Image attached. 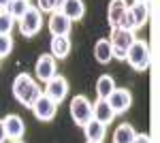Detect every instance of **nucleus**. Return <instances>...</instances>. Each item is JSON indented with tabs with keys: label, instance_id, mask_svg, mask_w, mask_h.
<instances>
[{
	"label": "nucleus",
	"instance_id": "f257e3e1",
	"mask_svg": "<svg viewBox=\"0 0 160 143\" xmlns=\"http://www.w3.org/2000/svg\"><path fill=\"white\" fill-rule=\"evenodd\" d=\"M13 96H15V100L22 103L24 107L32 109V105L37 103V98L41 96V88H38V84L30 75L22 73V75H17L15 81H13Z\"/></svg>",
	"mask_w": 160,
	"mask_h": 143
},
{
	"label": "nucleus",
	"instance_id": "f03ea898",
	"mask_svg": "<svg viewBox=\"0 0 160 143\" xmlns=\"http://www.w3.org/2000/svg\"><path fill=\"white\" fill-rule=\"evenodd\" d=\"M126 60H128V64H130L135 71H139V73L148 71V66H149V47H148V43L137 38L135 43H132V47L128 49Z\"/></svg>",
	"mask_w": 160,
	"mask_h": 143
},
{
	"label": "nucleus",
	"instance_id": "7ed1b4c3",
	"mask_svg": "<svg viewBox=\"0 0 160 143\" xmlns=\"http://www.w3.org/2000/svg\"><path fill=\"white\" fill-rule=\"evenodd\" d=\"M71 118L77 126H86L88 122L94 118V107L90 105V100L86 96L79 94L71 100Z\"/></svg>",
	"mask_w": 160,
	"mask_h": 143
},
{
	"label": "nucleus",
	"instance_id": "20e7f679",
	"mask_svg": "<svg viewBox=\"0 0 160 143\" xmlns=\"http://www.w3.org/2000/svg\"><path fill=\"white\" fill-rule=\"evenodd\" d=\"M41 26H43V17H41L38 7H30V9L24 13V17L19 19V32H22L26 38H30V36H34V34L41 32Z\"/></svg>",
	"mask_w": 160,
	"mask_h": 143
},
{
	"label": "nucleus",
	"instance_id": "39448f33",
	"mask_svg": "<svg viewBox=\"0 0 160 143\" xmlns=\"http://www.w3.org/2000/svg\"><path fill=\"white\" fill-rule=\"evenodd\" d=\"M56 109H58V103L51 100L47 94H41L37 98V103L32 105V113L38 122H51L56 118Z\"/></svg>",
	"mask_w": 160,
	"mask_h": 143
},
{
	"label": "nucleus",
	"instance_id": "423d86ee",
	"mask_svg": "<svg viewBox=\"0 0 160 143\" xmlns=\"http://www.w3.org/2000/svg\"><path fill=\"white\" fill-rule=\"evenodd\" d=\"M107 103H109V107L115 111V115H118V113H126V111L130 109V105H132V94H130L126 88H115L109 94Z\"/></svg>",
	"mask_w": 160,
	"mask_h": 143
},
{
	"label": "nucleus",
	"instance_id": "0eeeda50",
	"mask_svg": "<svg viewBox=\"0 0 160 143\" xmlns=\"http://www.w3.org/2000/svg\"><path fill=\"white\" fill-rule=\"evenodd\" d=\"M34 73H37L38 81H49L56 77V58L51 56V54H43V56H38L37 64H34Z\"/></svg>",
	"mask_w": 160,
	"mask_h": 143
},
{
	"label": "nucleus",
	"instance_id": "6e6552de",
	"mask_svg": "<svg viewBox=\"0 0 160 143\" xmlns=\"http://www.w3.org/2000/svg\"><path fill=\"white\" fill-rule=\"evenodd\" d=\"M66 92H68V81L64 77H60V75H56L53 79H49L45 84V94L56 103H62L66 98Z\"/></svg>",
	"mask_w": 160,
	"mask_h": 143
},
{
	"label": "nucleus",
	"instance_id": "1a4fd4ad",
	"mask_svg": "<svg viewBox=\"0 0 160 143\" xmlns=\"http://www.w3.org/2000/svg\"><path fill=\"white\" fill-rule=\"evenodd\" d=\"M71 28H73V22H71L62 11H53L51 13V17H49V32H51V36H68Z\"/></svg>",
	"mask_w": 160,
	"mask_h": 143
},
{
	"label": "nucleus",
	"instance_id": "9d476101",
	"mask_svg": "<svg viewBox=\"0 0 160 143\" xmlns=\"http://www.w3.org/2000/svg\"><path fill=\"white\" fill-rule=\"evenodd\" d=\"M111 45L113 49H120V51H126L128 54V49L132 47V43H135V32L132 30H124V28H113V32H111Z\"/></svg>",
	"mask_w": 160,
	"mask_h": 143
},
{
	"label": "nucleus",
	"instance_id": "9b49d317",
	"mask_svg": "<svg viewBox=\"0 0 160 143\" xmlns=\"http://www.w3.org/2000/svg\"><path fill=\"white\" fill-rule=\"evenodd\" d=\"M4 122V130H7V137L9 139H13V141H19L22 137H24V120L19 118V115H15V113H9L7 118L2 120Z\"/></svg>",
	"mask_w": 160,
	"mask_h": 143
},
{
	"label": "nucleus",
	"instance_id": "f8f14e48",
	"mask_svg": "<svg viewBox=\"0 0 160 143\" xmlns=\"http://www.w3.org/2000/svg\"><path fill=\"white\" fill-rule=\"evenodd\" d=\"M60 11L71 19V22H79L86 15V7L81 0H64V4L60 7Z\"/></svg>",
	"mask_w": 160,
	"mask_h": 143
},
{
	"label": "nucleus",
	"instance_id": "ddd939ff",
	"mask_svg": "<svg viewBox=\"0 0 160 143\" xmlns=\"http://www.w3.org/2000/svg\"><path fill=\"white\" fill-rule=\"evenodd\" d=\"M49 49L53 58H66L68 51H71V38L68 36H51L49 41Z\"/></svg>",
	"mask_w": 160,
	"mask_h": 143
},
{
	"label": "nucleus",
	"instance_id": "4468645a",
	"mask_svg": "<svg viewBox=\"0 0 160 143\" xmlns=\"http://www.w3.org/2000/svg\"><path fill=\"white\" fill-rule=\"evenodd\" d=\"M94 56H96V62L98 64H109L111 58H113V45H111L109 38H100L94 45Z\"/></svg>",
	"mask_w": 160,
	"mask_h": 143
},
{
	"label": "nucleus",
	"instance_id": "2eb2a0df",
	"mask_svg": "<svg viewBox=\"0 0 160 143\" xmlns=\"http://www.w3.org/2000/svg\"><path fill=\"white\" fill-rule=\"evenodd\" d=\"M92 107H94V120H98L100 124H105V126L111 124V120L115 118V111L109 107V103H107V100H100V98H98Z\"/></svg>",
	"mask_w": 160,
	"mask_h": 143
},
{
	"label": "nucleus",
	"instance_id": "dca6fc26",
	"mask_svg": "<svg viewBox=\"0 0 160 143\" xmlns=\"http://www.w3.org/2000/svg\"><path fill=\"white\" fill-rule=\"evenodd\" d=\"M83 132H86V139L88 141H96L100 143L102 139H105V132H107V128H105V124H100L98 120H90L86 126H83Z\"/></svg>",
	"mask_w": 160,
	"mask_h": 143
},
{
	"label": "nucleus",
	"instance_id": "f3484780",
	"mask_svg": "<svg viewBox=\"0 0 160 143\" xmlns=\"http://www.w3.org/2000/svg\"><path fill=\"white\" fill-rule=\"evenodd\" d=\"M126 0H111L109 2V11H107V17H109V24L113 28H118L120 24V19H122V15L126 13Z\"/></svg>",
	"mask_w": 160,
	"mask_h": 143
},
{
	"label": "nucleus",
	"instance_id": "a211bd4d",
	"mask_svg": "<svg viewBox=\"0 0 160 143\" xmlns=\"http://www.w3.org/2000/svg\"><path fill=\"white\" fill-rule=\"evenodd\" d=\"M113 90H115L113 77H111V75H100L98 81H96V96H98L100 100H107Z\"/></svg>",
	"mask_w": 160,
	"mask_h": 143
},
{
	"label": "nucleus",
	"instance_id": "6ab92c4d",
	"mask_svg": "<svg viewBox=\"0 0 160 143\" xmlns=\"http://www.w3.org/2000/svg\"><path fill=\"white\" fill-rule=\"evenodd\" d=\"M137 137L132 124H120L113 132V143H132Z\"/></svg>",
	"mask_w": 160,
	"mask_h": 143
},
{
	"label": "nucleus",
	"instance_id": "aec40b11",
	"mask_svg": "<svg viewBox=\"0 0 160 143\" xmlns=\"http://www.w3.org/2000/svg\"><path fill=\"white\" fill-rule=\"evenodd\" d=\"M28 9H30L28 0H11V2L7 4V9H4V11L9 13L13 19H17V22H19V19L24 17V13L28 11Z\"/></svg>",
	"mask_w": 160,
	"mask_h": 143
},
{
	"label": "nucleus",
	"instance_id": "412c9836",
	"mask_svg": "<svg viewBox=\"0 0 160 143\" xmlns=\"http://www.w3.org/2000/svg\"><path fill=\"white\" fill-rule=\"evenodd\" d=\"M130 9H132V15H135V24H137V28H141V26L148 24V17H149L148 4H139V2H135Z\"/></svg>",
	"mask_w": 160,
	"mask_h": 143
},
{
	"label": "nucleus",
	"instance_id": "4be33fe9",
	"mask_svg": "<svg viewBox=\"0 0 160 143\" xmlns=\"http://www.w3.org/2000/svg\"><path fill=\"white\" fill-rule=\"evenodd\" d=\"M118 28H124V30H132V32L137 30L135 15H132V9H130V7H128V9H126V13L122 15V19H120V24H118Z\"/></svg>",
	"mask_w": 160,
	"mask_h": 143
},
{
	"label": "nucleus",
	"instance_id": "5701e85b",
	"mask_svg": "<svg viewBox=\"0 0 160 143\" xmlns=\"http://www.w3.org/2000/svg\"><path fill=\"white\" fill-rule=\"evenodd\" d=\"M13 24H15V19L7 11H0V34H11Z\"/></svg>",
	"mask_w": 160,
	"mask_h": 143
},
{
	"label": "nucleus",
	"instance_id": "b1692460",
	"mask_svg": "<svg viewBox=\"0 0 160 143\" xmlns=\"http://www.w3.org/2000/svg\"><path fill=\"white\" fill-rule=\"evenodd\" d=\"M13 49V38L11 34H0V58H7Z\"/></svg>",
	"mask_w": 160,
	"mask_h": 143
},
{
	"label": "nucleus",
	"instance_id": "393cba45",
	"mask_svg": "<svg viewBox=\"0 0 160 143\" xmlns=\"http://www.w3.org/2000/svg\"><path fill=\"white\" fill-rule=\"evenodd\" d=\"M60 9V2L58 0H38V11H58Z\"/></svg>",
	"mask_w": 160,
	"mask_h": 143
},
{
	"label": "nucleus",
	"instance_id": "a878e982",
	"mask_svg": "<svg viewBox=\"0 0 160 143\" xmlns=\"http://www.w3.org/2000/svg\"><path fill=\"white\" fill-rule=\"evenodd\" d=\"M132 143H149V135H145V132L143 135H137Z\"/></svg>",
	"mask_w": 160,
	"mask_h": 143
},
{
	"label": "nucleus",
	"instance_id": "bb28decb",
	"mask_svg": "<svg viewBox=\"0 0 160 143\" xmlns=\"http://www.w3.org/2000/svg\"><path fill=\"white\" fill-rule=\"evenodd\" d=\"M4 139H7V130H4V122L0 120V143H4Z\"/></svg>",
	"mask_w": 160,
	"mask_h": 143
},
{
	"label": "nucleus",
	"instance_id": "cd10ccee",
	"mask_svg": "<svg viewBox=\"0 0 160 143\" xmlns=\"http://www.w3.org/2000/svg\"><path fill=\"white\" fill-rule=\"evenodd\" d=\"M9 2H11V0H0V11H4V9H7V4H9Z\"/></svg>",
	"mask_w": 160,
	"mask_h": 143
},
{
	"label": "nucleus",
	"instance_id": "c85d7f7f",
	"mask_svg": "<svg viewBox=\"0 0 160 143\" xmlns=\"http://www.w3.org/2000/svg\"><path fill=\"white\" fill-rule=\"evenodd\" d=\"M135 2H139V4H148V0H135Z\"/></svg>",
	"mask_w": 160,
	"mask_h": 143
},
{
	"label": "nucleus",
	"instance_id": "c756f323",
	"mask_svg": "<svg viewBox=\"0 0 160 143\" xmlns=\"http://www.w3.org/2000/svg\"><path fill=\"white\" fill-rule=\"evenodd\" d=\"M88 143H96V141H88Z\"/></svg>",
	"mask_w": 160,
	"mask_h": 143
},
{
	"label": "nucleus",
	"instance_id": "7c9ffc66",
	"mask_svg": "<svg viewBox=\"0 0 160 143\" xmlns=\"http://www.w3.org/2000/svg\"><path fill=\"white\" fill-rule=\"evenodd\" d=\"M15 143H22V141H15Z\"/></svg>",
	"mask_w": 160,
	"mask_h": 143
}]
</instances>
